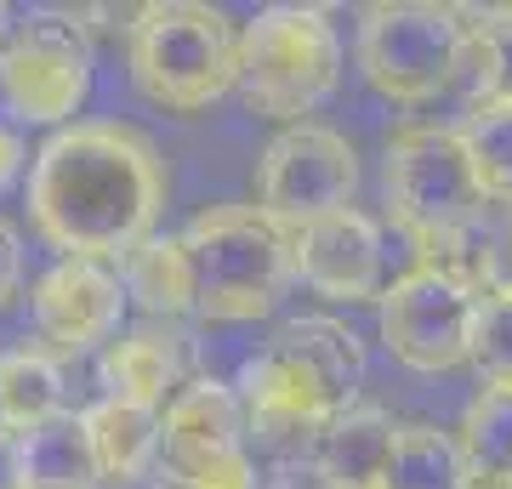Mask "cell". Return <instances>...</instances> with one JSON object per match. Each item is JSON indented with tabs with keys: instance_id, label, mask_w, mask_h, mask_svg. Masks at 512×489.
Wrapping results in <instances>:
<instances>
[{
	"instance_id": "cb8c5ba5",
	"label": "cell",
	"mask_w": 512,
	"mask_h": 489,
	"mask_svg": "<svg viewBox=\"0 0 512 489\" xmlns=\"http://www.w3.org/2000/svg\"><path fill=\"white\" fill-rule=\"evenodd\" d=\"M484 387H512V302L478 296V325H473V359Z\"/></svg>"
},
{
	"instance_id": "d6986e66",
	"label": "cell",
	"mask_w": 512,
	"mask_h": 489,
	"mask_svg": "<svg viewBox=\"0 0 512 489\" xmlns=\"http://www.w3.org/2000/svg\"><path fill=\"white\" fill-rule=\"evenodd\" d=\"M120 285L137 308H148L154 319H177L194 313V262H188L183 234H154L120 262Z\"/></svg>"
},
{
	"instance_id": "9c48e42d",
	"label": "cell",
	"mask_w": 512,
	"mask_h": 489,
	"mask_svg": "<svg viewBox=\"0 0 512 489\" xmlns=\"http://www.w3.org/2000/svg\"><path fill=\"white\" fill-rule=\"evenodd\" d=\"M359 194V154L330 126H285L256 160V211L285 234L319 217L353 211Z\"/></svg>"
},
{
	"instance_id": "ba28073f",
	"label": "cell",
	"mask_w": 512,
	"mask_h": 489,
	"mask_svg": "<svg viewBox=\"0 0 512 489\" xmlns=\"http://www.w3.org/2000/svg\"><path fill=\"white\" fill-rule=\"evenodd\" d=\"M92 97V40L69 12H23L0 35V114L63 126Z\"/></svg>"
},
{
	"instance_id": "8992f818",
	"label": "cell",
	"mask_w": 512,
	"mask_h": 489,
	"mask_svg": "<svg viewBox=\"0 0 512 489\" xmlns=\"http://www.w3.org/2000/svg\"><path fill=\"white\" fill-rule=\"evenodd\" d=\"M387 211L427 256L456 251L467 228L484 211V188L473 177V160L450 126H410L387 143L382 160Z\"/></svg>"
},
{
	"instance_id": "ffe728a7",
	"label": "cell",
	"mask_w": 512,
	"mask_h": 489,
	"mask_svg": "<svg viewBox=\"0 0 512 489\" xmlns=\"http://www.w3.org/2000/svg\"><path fill=\"white\" fill-rule=\"evenodd\" d=\"M461 455L478 489L512 484V387H484L461 416Z\"/></svg>"
},
{
	"instance_id": "4316f807",
	"label": "cell",
	"mask_w": 512,
	"mask_h": 489,
	"mask_svg": "<svg viewBox=\"0 0 512 489\" xmlns=\"http://www.w3.org/2000/svg\"><path fill=\"white\" fill-rule=\"evenodd\" d=\"M18 171H23V143H18L6 126H0V188L18 177Z\"/></svg>"
},
{
	"instance_id": "5b68a950",
	"label": "cell",
	"mask_w": 512,
	"mask_h": 489,
	"mask_svg": "<svg viewBox=\"0 0 512 489\" xmlns=\"http://www.w3.org/2000/svg\"><path fill=\"white\" fill-rule=\"evenodd\" d=\"M342 86V40L313 6H274L239 29V97L279 126H308V114Z\"/></svg>"
},
{
	"instance_id": "2e32d148",
	"label": "cell",
	"mask_w": 512,
	"mask_h": 489,
	"mask_svg": "<svg viewBox=\"0 0 512 489\" xmlns=\"http://www.w3.org/2000/svg\"><path fill=\"white\" fill-rule=\"evenodd\" d=\"M393 433H399V421L376 404L348 410L336 427L319 433V478L330 489H376L387 455H393Z\"/></svg>"
},
{
	"instance_id": "4fadbf2b",
	"label": "cell",
	"mask_w": 512,
	"mask_h": 489,
	"mask_svg": "<svg viewBox=\"0 0 512 489\" xmlns=\"http://www.w3.org/2000/svg\"><path fill=\"white\" fill-rule=\"evenodd\" d=\"M291 273L330 302H370L382 290V228L365 211H336L291 234Z\"/></svg>"
},
{
	"instance_id": "7c38bea8",
	"label": "cell",
	"mask_w": 512,
	"mask_h": 489,
	"mask_svg": "<svg viewBox=\"0 0 512 489\" xmlns=\"http://www.w3.org/2000/svg\"><path fill=\"white\" fill-rule=\"evenodd\" d=\"M126 302L131 296L120 285V273H109V262L63 256L35 285V330L57 353H92V347H109L120 336Z\"/></svg>"
},
{
	"instance_id": "7a4b0ae2",
	"label": "cell",
	"mask_w": 512,
	"mask_h": 489,
	"mask_svg": "<svg viewBox=\"0 0 512 489\" xmlns=\"http://www.w3.org/2000/svg\"><path fill=\"white\" fill-rule=\"evenodd\" d=\"M359 387H365V342L342 319L308 313L291 319L245 364L239 410L274 444H308L348 410H359Z\"/></svg>"
},
{
	"instance_id": "f1b7e54d",
	"label": "cell",
	"mask_w": 512,
	"mask_h": 489,
	"mask_svg": "<svg viewBox=\"0 0 512 489\" xmlns=\"http://www.w3.org/2000/svg\"><path fill=\"white\" fill-rule=\"evenodd\" d=\"M495 489H512V484H495Z\"/></svg>"
},
{
	"instance_id": "3957f363",
	"label": "cell",
	"mask_w": 512,
	"mask_h": 489,
	"mask_svg": "<svg viewBox=\"0 0 512 489\" xmlns=\"http://www.w3.org/2000/svg\"><path fill=\"white\" fill-rule=\"evenodd\" d=\"M131 86L171 114H200L239 86V29L200 0H154L126 35Z\"/></svg>"
},
{
	"instance_id": "ac0fdd59",
	"label": "cell",
	"mask_w": 512,
	"mask_h": 489,
	"mask_svg": "<svg viewBox=\"0 0 512 489\" xmlns=\"http://www.w3.org/2000/svg\"><path fill=\"white\" fill-rule=\"evenodd\" d=\"M376 489H478V484L456 433H444L433 421H404L393 433V455H387Z\"/></svg>"
},
{
	"instance_id": "44dd1931",
	"label": "cell",
	"mask_w": 512,
	"mask_h": 489,
	"mask_svg": "<svg viewBox=\"0 0 512 489\" xmlns=\"http://www.w3.org/2000/svg\"><path fill=\"white\" fill-rule=\"evenodd\" d=\"M63 370H57L46 353H6L0 359V404H6V416H12V427L18 433H29V427H40V421L63 416Z\"/></svg>"
},
{
	"instance_id": "e0dca14e",
	"label": "cell",
	"mask_w": 512,
	"mask_h": 489,
	"mask_svg": "<svg viewBox=\"0 0 512 489\" xmlns=\"http://www.w3.org/2000/svg\"><path fill=\"white\" fill-rule=\"evenodd\" d=\"M86 433H92L103 484H131L160 461V410H148V404L97 399L86 410Z\"/></svg>"
},
{
	"instance_id": "484cf974",
	"label": "cell",
	"mask_w": 512,
	"mask_h": 489,
	"mask_svg": "<svg viewBox=\"0 0 512 489\" xmlns=\"http://www.w3.org/2000/svg\"><path fill=\"white\" fill-rule=\"evenodd\" d=\"M23 290V239H18V228L0 217V308L12 302Z\"/></svg>"
},
{
	"instance_id": "7402d4cb",
	"label": "cell",
	"mask_w": 512,
	"mask_h": 489,
	"mask_svg": "<svg viewBox=\"0 0 512 489\" xmlns=\"http://www.w3.org/2000/svg\"><path fill=\"white\" fill-rule=\"evenodd\" d=\"M484 200H512V103H473L456 126Z\"/></svg>"
},
{
	"instance_id": "5bb4252c",
	"label": "cell",
	"mask_w": 512,
	"mask_h": 489,
	"mask_svg": "<svg viewBox=\"0 0 512 489\" xmlns=\"http://www.w3.org/2000/svg\"><path fill=\"white\" fill-rule=\"evenodd\" d=\"M97 370H103L109 399L160 410L165 399L183 393V342H177V330H165V325L120 330V336L103 347V364H97Z\"/></svg>"
},
{
	"instance_id": "d4e9b609",
	"label": "cell",
	"mask_w": 512,
	"mask_h": 489,
	"mask_svg": "<svg viewBox=\"0 0 512 489\" xmlns=\"http://www.w3.org/2000/svg\"><path fill=\"white\" fill-rule=\"evenodd\" d=\"M478 279H484L490 296L512 302V217H507V228L490 239V251H484V262H478Z\"/></svg>"
},
{
	"instance_id": "30bf717a",
	"label": "cell",
	"mask_w": 512,
	"mask_h": 489,
	"mask_svg": "<svg viewBox=\"0 0 512 489\" xmlns=\"http://www.w3.org/2000/svg\"><path fill=\"white\" fill-rule=\"evenodd\" d=\"M478 290L444 262H416L382 290V342L410 370H456L473 359Z\"/></svg>"
},
{
	"instance_id": "52a82bcc",
	"label": "cell",
	"mask_w": 512,
	"mask_h": 489,
	"mask_svg": "<svg viewBox=\"0 0 512 489\" xmlns=\"http://www.w3.org/2000/svg\"><path fill=\"white\" fill-rule=\"evenodd\" d=\"M473 52V23L461 6L433 0H387L359 23V69L393 103L439 97Z\"/></svg>"
},
{
	"instance_id": "8fae6325",
	"label": "cell",
	"mask_w": 512,
	"mask_h": 489,
	"mask_svg": "<svg viewBox=\"0 0 512 489\" xmlns=\"http://www.w3.org/2000/svg\"><path fill=\"white\" fill-rule=\"evenodd\" d=\"M160 461L177 489H256L245 455V410L222 381H188L160 416Z\"/></svg>"
},
{
	"instance_id": "603a6c76",
	"label": "cell",
	"mask_w": 512,
	"mask_h": 489,
	"mask_svg": "<svg viewBox=\"0 0 512 489\" xmlns=\"http://www.w3.org/2000/svg\"><path fill=\"white\" fill-rule=\"evenodd\" d=\"M473 103H512V6L473 23Z\"/></svg>"
},
{
	"instance_id": "277c9868",
	"label": "cell",
	"mask_w": 512,
	"mask_h": 489,
	"mask_svg": "<svg viewBox=\"0 0 512 489\" xmlns=\"http://www.w3.org/2000/svg\"><path fill=\"white\" fill-rule=\"evenodd\" d=\"M194 262V313L239 325L274 313L279 290L291 279V234L268 222L256 205H205L183 228Z\"/></svg>"
},
{
	"instance_id": "9a60e30c",
	"label": "cell",
	"mask_w": 512,
	"mask_h": 489,
	"mask_svg": "<svg viewBox=\"0 0 512 489\" xmlns=\"http://www.w3.org/2000/svg\"><path fill=\"white\" fill-rule=\"evenodd\" d=\"M97 484H103V472H97L86 416L63 410V416L12 438V489H97Z\"/></svg>"
},
{
	"instance_id": "6da1fadb",
	"label": "cell",
	"mask_w": 512,
	"mask_h": 489,
	"mask_svg": "<svg viewBox=\"0 0 512 489\" xmlns=\"http://www.w3.org/2000/svg\"><path fill=\"white\" fill-rule=\"evenodd\" d=\"M165 211L160 148L120 120H74L35 154L29 217L63 256L126 262Z\"/></svg>"
},
{
	"instance_id": "83f0119b",
	"label": "cell",
	"mask_w": 512,
	"mask_h": 489,
	"mask_svg": "<svg viewBox=\"0 0 512 489\" xmlns=\"http://www.w3.org/2000/svg\"><path fill=\"white\" fill-rule=\"evenodd\" d=\"M12 438H18V427H12V416H6V404H0V450H6Z\"/></svg>"
}]
</instances>
